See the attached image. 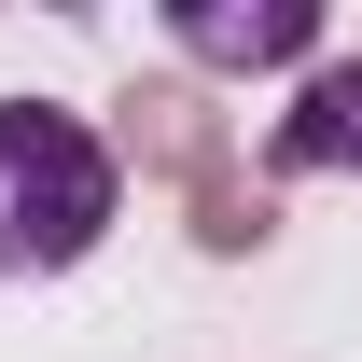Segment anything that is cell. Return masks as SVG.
Wrapping results in <instances>:
<instances>
[{"label": "cell", "mask_w": 362, "mask_h": 362, "mask_svg": "<svg viewBox=\"0 0 362 362\" xmlns=\"http://www.w3.org/2000/svg\"><path fill=\"white\" fill-rule=\"evenodd\" d=\"M265 168H362V56H320L307 70V98L265 139Z\"/></svg>", "instance_id": "cell-2"}, {"label": "cell", "mask_w": 362, "mask_h": 362, "mask_svg": "<svg viewBox=\"0 0 362 362\" xmlns=\"http://www.w3.org/2000/svg\"><path fill=\"white\" fill-rule=\"evenodd\" d=\"M181 28V56H209V70H279V56H320V14L307 0H251V14H168Z\"/></svg>", "instance_id": "cell-3"}, {"label": "cell", "mask_w": 362, "mask_h": 362, "mask_svg": "<svg viewBox=\"0 0 362 362\" xmlns=\"http://www.w3.org/2000/svg\"><path fill=\"white\" fill-rule=\"evenodd\" d=\"M265 237H279V195H265V181H237V153L195 168V251H265Z\"/></svg>", "instance_id": "cell-5"}, {"label": "cell", "mask_w": 362, "mask_h": 362, "mask_svg": "<svg viewBox=\"0 0 362 362\" xmlns=\"http://www.w3.org/2000/svg\"><path fill=\"white\" fill-rule=\"evenodd\" d=\"M126 139L153 153V168H223V126H209L195 84H139V98H126Z\"/></svg>", "instance_id": "cell-4"}, {"label": "cell", "mask_w": 362, "mask_h": 362, "mask_svg": "<svg viewBox=\"0 0 362 362\" xmlns=\"http://www.w3.org/2000/svg\"><path fill=\"white\" fill-rule=\"evenodd\" d=\"M126 209V168L84 112L0 98V279H70Z\"/></svg>", "instance_id": "cell-1"}]
</instances>
